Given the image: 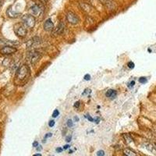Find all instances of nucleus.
Returning <instances> with one entry per match:
<instances>
[{"instance_id": "nucleus-1", "label": "nucleus", "mask_w": 156, "mask_h": 156, "mask_svg": "<svg viewBox=\"0 0 156 156\" xmlns=\"http://www.w3.org/2000/svg\"><path fill=\"white\" fill-rule=\"evenodd\" d=\"M30 76V70L27 65L21 66L16 73V78L19 82H24Z\"/></svg>"}, {"instance_id": "nucleus-2", "label": "nucleus", "mask_w": 156, "mask_h": 156, "mask_svg": "<svg viewBox=\"0 0 156 156\" xmlns=\"http://www.w3.org/2000/svg\"><path fill=\"white\" fill-rule=\"evenodd\" d=\"M41 58H42V53L40 52H38L35 50H33V51L28 52V59L29 62L31 63V64H32V65L36 64L40 60Z\"/></svg>"}, {"instance_id": "nucleus-3", "label": "nucleus", "mask_w": 156, "mask_h": 156, "mask_svg": "<svg viewBox=\"0 0 156 156\" xmlns=\"http://www.w3.org/2000/svg\"><path fill=\"white\" fill-rule=\"evenodd\" d=\"M24 24L29 28H33L35 26V18L32 15H24L22 17Z\"/></svg>"}, {"instance_id": "nucleus-4", "label": "nucleus", "mask_w": 156, "mask_h": 156, "mask_svg": "<svg viewBox=\"0 0 156 156\" xmlns=\"http://www.w3.org/2000/svg\"><path fill=\"white\" fill-rule=\"evenodd\" d=\"M14 32L16 33V35L21 38H24L27 35L28 31L25 28V26L21 24H17L14 26Z\"/></svg>"}, {"instance_id": "nucleus-5", "label": "nucleus", "mask_w": 156, "mask_h": 156, "mask_svg": "<svg viewBox=\"0 0 156 156\" xmlns=\"http://www.w3.org/2000/svg\"><path fill=\"white\" fill-rule=\"evenodd\" d=\"M17 48L12 45H5L0 49V53L2 55H11L17 52Z\"/></svg>"}, {"instance_id": "nucleus-6", "label": "nucleus", "mask_w": 156, "mask_h": 156, "mask_svg": "<svg viewBox=\"0 0 156 156\" xmlns=\"http://www.w3.org/2000/svg\"><path fill=\"white\" fill-rule=\"evenodd\" d=\"M66 20H67V21H68L70 24H73V25L77 24L79 23V21H80L79 17H77V15L75 14V13H73V12H69V13L66 14Z\"/></svg>"}, {"instance_id": "nucleus-7", "label": "nucleus", "mask_w": 156, "mask_h": 156, "mask_svg": "<svg viewBox=\"0 0 156 156\" xmlns=\"http://www.w3.org/2000/svg\"><path fill=\"white\" fill-rule=\"evenodd\" d=\"M53 28H54V24H53V22H52V19H50V18L47 19L44 23V29H45V31H51L53 30Z\"/></svg>"}, {"instance_id": "nucleus-8", "label": "nucleus", "mask_w": 156, "mask_h": 156, "mask_svg": "<svg viewBox=\"0 0 156 156\" xmlns=\"http://www.w3.org/2000/svg\"><path fill=\"white\" fill-rule=\"evenodd\" d=\"M31 12L33 15L35 16H38L41 13V8L38 6V5H34L31 8Z\"/></svg>"}, {"instance_id": "nucleus-9", "label": "nucleus", "mask_w": 156, "mask_h": 156, "mask_svg": "<svg viewBox=\"0 0 156 156\" xmlns=\"http://www.w3.org/2000/svg\"><path fill=\"white\" fill-rule=\"evenodd\" d=\"M105 96L107 98H115L116 96H117V92L115 90H112V89H109L106 91L105 93Z\"/></svg>"}, {"instance_id": "nucleus-10", "label": "nucleus", "mask_w": 156, "mask_h": 156, "mask_svg": "<svg viewBox=\"0 0 156 156\" xmlns=\"http://www.w3.org/2000/svg\"><path fill=\"white\" fill-rule=\"evenodd\" d=\"M64 28H65L64 24H63V22H60V23L58 24V26H57V28H56V35H61V34L63 32Z\"/></svg>"}, {"instance_id": "nucleus-11", "label": "nucleus", "mask_w": 156, "mask_h": 156, "mask_svg": "<svg viewBox=\"0 0 156 156\" xmlns=\"http://www.w3.org/2000/svg\"><path fill=\"white\" fill-rule=\"evenodd\" d=\"M100 2L108 9H112L114 6L113 2L112 1V0H100Z\"/></svg>"}, {"instance_id": "nucleus-12", "label": "nucleus", "mask_w": 156, "mask_h": 156, "mask_svg": "<svg viewBox=\"0 0 156 156\" xmlns=\"http://www.w3.org/2000/svg\"><path fill=\"white\" fill-rule=\"evenodd\" d=\"M80 6H81L82 10H83L84 11L87 12V13H89V12L91 11V10H92V7H91L90 5H88V4H86V3H81Z\"/></svg>"}, {"instance_id": "nucleus-13", "label": "nucleus", "mask_w": 156, "mask_h": 156, "mask_svg": "<svg viewBox=\"0 0 156 156\" xmlns=\"http://www.w3.org/2000/svg\"><path fill=\"white\" fill-rule=\"evenodd\" d=\"M125 156H137V154L130 149H125L123 151Z\"/></svg>"}, {"instance_id": "nucleus-14", "label": "nucleus", "mask_w": 156, "mask_h": 156, "mask_svg": "<svg viewBox=\"0 0 156 156\" xmlns=\"http://www.w3.org/2000/svg\"><path fill=\"white\" fill-rule=\"evenodd\" d=\"M146 148H147L150 152H151V153H153V154H156V150H155L154 147H153L152 144H146Z\"/></svg>"}, {"instance_id": "nucleus-15", "label": "nucleus", "mask_w": 156, "mask_h": 156, "mask_svg": "<svg viewBox=\"0 0 156 156\" xmlns=\"http://www.w3.org/2000/svg\"><path fill=\"white\" fill-rule=\"evenodd\" d=\"M123 137H124V139L126 140V142H127V143H130V142L132 141V138H131L128 134H124V135H123Z\"/></svg>"}, {"instance_id": "nucleus-16", "label": "nucleus", "mask_w": 156, "mask_h": 156, "mask_svg": "<svg viewBox=\"0 0 156 156\" xmlns=\"http://www.w3.org/2000/svg\"><path fill=\"white\" fill-rule=\"evenodd\" d=\"M66 124H67V126H68V127H73V120L70 119H69L67 120Z\"/></svg>"}, {"instance_id": "nucleus-17", "label": "nucleus", "mask_w": 156, "mask_h": 156, "mask_svg": "<svg viewBox=\"0 0 156 156\" xmlns=\"http://www.w3.org/2000/svg\"><path fill=\"white\" fill-rule=\"evenodd\" d=\"M139 82L140 84H145L147 82V78L144 77H141L139 78Z\"/></svg>"}, {"instance_id": "nucleus-18", "label": "nucleus", "mask_w": 156, "mask_h": 156, "mask_svg": "<svg viewBox=\"0 0 156 156\" xmlns=\"http://www.w3.org/2000/svg\"><path fill=\"white\" fill-rule=\"evenodd\" d=\"M59 115V110H58V109H56V110H54V112H53V113H52V117L56 118Z\"/></svg>"}, {"instance_id": "nucleus-19", "label": "nucleus", "mask_w": 156, "mask_h": 156, "mask_svg": "<svg viewBox=\"0 0 156 156\" xmlns=\"http://www.w3.org/2000/svg\"><path fill=\"white\" fill-rule=\"evenodd\" d=\"M97 155L98 156H104L105 155V151L103 150H100L97 152Z\"/></svg>"}, {"instance_id": "nucleus-20", "label": "nucleus", "mask_w": 156, "mask_h": 156, "mask_svg": "<svg viewBox=\"0 0 156 156\" xmlns=\"http://www.w3.org/2000/svg\"><path fill=\"white\" fill-rule=\"evenodd\" d=\"M127 66H128L130 69H133V68H134V63H133V62H129V63H127Z\"/></svg>"}, {"instance_id": "nucleus-21", "label": "nucleus", "mask_w": 156, "mask_h": 156, "mask_svg": "<svg viewBox=\"0 0 156 156\" xmlns=\"http://www.w3.org/2000/svg\"><path fill=\"white\" fill-rule=\"evenodd\" d=\"M80 102L79 101H76V102L74 103L73 106H74V108H78L80 107Z\"/></svg>"}, {"instance_id": "nucleus-22", "label": "nucleus", "mask_w": 156, "mask_h": 156, "mask_svg": "<svg viewBox=\"0 0 156 156\" xmlns=\"http://www.w3.org/2000/svg\"><path fill=\"white\" fill-rule=\"evenodd\" d=\"M54 125H55V121L54 120H50L49 123V127H52V126H54Z\"/></svg>"}, {"instance_id": "nucleus-23", "label": "nucleus", "mask_w": 156, "mask_h": 156, "mask_svg": "<svg viewBox=\"0 0 156 156\" xmlns=\"http://www.w3.org/2000/svg\"><path fill=\"white\" fill-rule=\"evenodd\" d=\"M84 79L85 80H91V76H90L89 74H86V75L84 77Z\"/></svg>"}, {"instance_id": "nucleus-24", "label": "nucleus", "mask_w": 156, "mask_h": 156, "mask_svg": "<svg viewBox=\"0 0 156 156\" xmlns=\"http://www.w3.org/2000/svg\"><path fill=\"white\" fill-rule=\"evenodd\" d=\"M52 136V133H48L47 134H45V139H47V138H49V137H51Z\"/></svg>"}, {"instance_id": "nucleus-25", "label": "nucleus", "mask_w": 156, "mask_h": 156, "mask_svg": "<svg viewBox=\"0 0 156 156\" xmlns=\"http://www.w3.org/2000/svg\"><path fill=\"white\" fill-rule=\"evenodd\" d=\"M134 84H135V81H134V80H133V81H131V82L129 84L128 87H133V86H134Z\"/></svg>"}, {"instance_id": "nucleus-26", "label": "nucleus", "mask_w": 156, "mask_h": 156, "mask_svg": "<svg viewBox=\"0 0 156 156\" xmlns=\"http://www.w3.org/2000/svg\"><path fill=\"white\" fill-rule=\"evenodd\" d=\"M71 139H72V137L70 135V136H68V137H66V142H70Z\"/></svg>"}, {"instance_id": "nucleus-27", "label": "nucleus", "mask_w": 156, "mask_h": 156, "mask_svg": "<svg viewBox=\"0 0 156 156\" xmlns=\"http://www.w3.org/2000/svg\"><path fill=\"white\" fill-rule=\"evenodd\" d=\"M86 117L87 118V119H88L90 122H93V121H94V119H93L91 116H86Z\"/></svg>"}, {"instance_id": "nucleus-28", "label": "nucleus", "mask_w": 156, "mask_h": 156, "mask_svg": "<svg viewBox=\"0 0 156 156\" xmlns=\"http://www.w3.org/2000/svg\"><path fill=\"white\" fill-rule=\"evenodd\" d=\"M33 147H37L38 146V141H35L34 143H33Z\"/></svg>"}, {"instance_id": "nucleus-29", "label": "nucleus", "mask_w": 156, "mask_h": 156, "mask_svg": "<svg viewBox=\"0 0 156 156\" xmlns=\"http://www.w3.org/2000/svg\"><path fill=\"white\" fill-rule=\"evenodd\" d=\"M69 147H70V145H68V144L63 146V149H64V150H66V149H68Z\"/></svg>"}, {"instance_id": "nucleus-30", "label": "nucleus", "mask_w": 156, "mask_h": 156, "mask_svg": "<svg viewBox=\"0 0 156 156\" xmlns=\"http://www.w3.org/2000/svg\"><path fill=\"white\" fill-rule=\"evenodd\" d=\"M62 151H63V149H62V148H60V147H58V148L56 149V151H57L58 153H60V152H62Z\"/></svg>"}, {"instance_id": "nucleus-31", "label": "nucleus", "mask_w": 156, "mask_h": 156, "mask_svg": "<svg viewBox=\"0 0 156 156\" xmlns=\"http://www.w3.org/2000/svg\"><path fill=\"white\" fill-rule=\"evenodd\" d=\"M94 123H99V121H100V119L99 118H96V119H94Z\"/></svg>"}, {"instance_id": "nucleus-32", "label": "nucleus", "mask_w": 156, "mask_h": 156, "mask_svg": "<svg viewBox=\"0 0 156 156\" xmlns=\"http://www.w3.org/2000/svg\"><path fill=\"white\" fill-rule=\"evenodd\" d=\"M42 146H38V147H37V150H38V151H42Z\"/></svg>"}, {"instance_id": "nucleus-33", "label": "nucleus", "mask_w": 156, "mask_h": 156, "mask_svg": "<svg viewBox=\"0 0 156 156\" xmlns=\"http://www.w3.org/2000/svg\"><path fill=\"white\" fill-rule=\"evenodd\" d=\"M74 120L77 121V122H78V121H79V118H78L77 116H75V117H74Z\"/></svg>"}, {"instance_id": "nucleus-34", "label": "nucleus", "mask_w": 156, "mask_h": 156, "mask_svg": "<svg viewBox=\"0 0 156 156\" xmlns=\"http://www.w3.org/2000/svg\"><path fill=\"white\" fill-rule=\"evenodd\" d=\"M41 2H42L43 3H46L48 2V0H40Z\"/></svg>"}, {"instance_id": "nucleus-35", "label": "nucleus", "mask_w": 156, "mask_h": 156, "mask_svg": "<svg viewBox=\"0 0 156 156\" xmlns=\"http://www.w3.org/2000/svg\"><path fill=\"white\" fill-rule=\"evenodd\" d=\"M33 156H42V154L38 153V154H34Z\"/></svg>"}]
</instances>
